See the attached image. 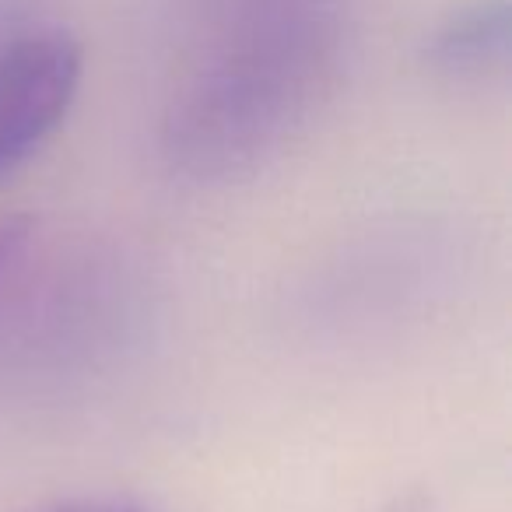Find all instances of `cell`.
Listing matches in <instances>:
<instances>
[{
  "instance_id": "1",
  "label": "cell",
  "mask_w": 512,
  "mask_h": 512,
  "mask_svg": "<svg viewBox=\"0 0 512 512\" xmlns=\"http://www.w3.org/2000/svg\"><path fill=\"white\" fill-rule=\"evenodd\" d=\"M337 43L320 22L267 25L221 53L165 116V155L193 179H235L278 155L334 78Z\"/></svg>"
},
{
  "instance_id": "2",
  "label": "cell",
  "mask_w": 512,
  "mask_h": 512,
  "mask_svg": "<svg viewBox=\"0 0 512 512\" xmlns=\"http://www.w3.org/2000/svg\"><path fill=\"white\" fill-rule=\"evenodd\" d=\"M81 74L85 53L64 29L11 32L0 43V179L64 123Z\"/></svg>"
},
{
  "instance_id": "3",
  "label": "cell",
  "mask_w": 512,
  "mask_h": 512,
  "mask_svg": "<svg viewBox=\"0 0 512 512\" xmlns=\"http://www.w3.org/2000/svg\"><path fill=\"white\" fill-rule=\"evenodd\" d=\"M512 46L509 0H470L428 36L425 57L435 74L453 81H488L505 74Z\"/></svg>"
},
{
  "instance_id": "4",
  "label": "cell",
  "mask_w": 512,
  "mask_h": 512,
  "mask_svg": "<svg viewBox=\"0 0 512 512\" xmlns=\"http://www.w3.org/2000/svg\"><path fill=\"white\" fill-rule=\"evenodd\" d=\"M29 235H32L29 218H18V214H11V218L4 214V218H0V274L8 271L18 256H22Z\"/></svg>"
},
{
  "instance_id": "5",
  "label": "cell",
  "mask_w": 512,
  "mask_h": 512,
  "mask_svg": "<svg viewBox=\"0 0 512 512\" xmlns=\"http://www.w3.org/2000/svg\"><path fill=\"white\" fill-rule=\"evenodd\" d=\"M39 512H141L130 502H120V498H71V502H57L46 505Z\"/></svg>"
}]
</instances>
